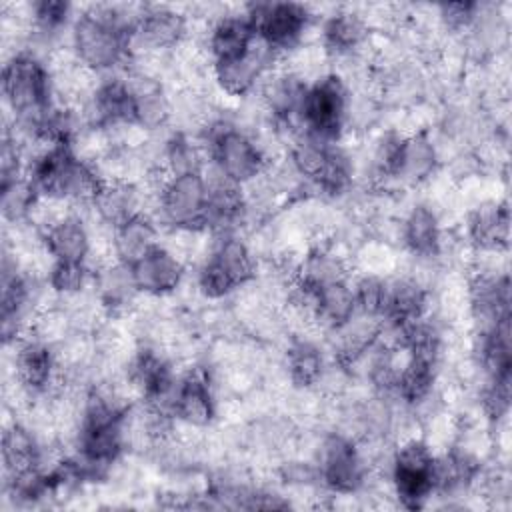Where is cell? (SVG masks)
<instances>
[{
    "mask_svg": "<svg viewBox=\"0 0 512 512\" xmlns=\"http://www.w3.org/2000/svg\"><path fill=\"white\" fill-rule=\"evenodd\" d=\"M464 240L474 254L506 252L510 242V210L506 200H482L468 210Z\"/></svg>",
    "mask_w": 512,
    "mask_h": 512,
    "instance_id": "19",
    "label": "cell"
},
{
    "mask_svg": "<svg viewBox=\"0 0 512 512\" xmlns=\"http://www.w3.org/2000/svg\"><path fill=\"white\" fill-rule=\"evenodd\" d=\"M190 36V16L170 4H142L130 36V58L166 56Z\"/></svg>",
    "mask_w": 512,
    "mask_h": 512,
    "instance_id": "10",
    "label": "cell"
},
{
    "mask_svg": "<svg viewBox=\"0 0 512 512\" xmlns=\"http://www.w3.org/2000/svg\"><path fill=\"white\" fill-rule=\"evenodd\" d=\"M94 300L108 316H120L132 308L140 296L130 266L112 260L94 268Z\"/></svg>",
    "mask_w": 512,
    "mask_h": 512,
    "instance_id": "25",
    "label": "cell"
},
{
    "mask_svg": "<svg viewBox=\"0 0 512 512\" xmlns=\"http://www.w3.org/2000/svg\"><path fill=\"white\" fill-rule=\"evenodd\" d=\"M198 140L210 170L242 188L262 178L272 164L260 138L224 116L212 118Z\"/></svg>",
    "mask_w": 512,
    "mask_h": 512,
    "instance_id": "3",
    "label": "cell"
},
{
    "mask_svg": "<svg viewBox=\"0 0 512 512\" xmlns=\"http://www.w3.org/2000/svg\"><path fill=\"white\" fill-rule=\"evenodd\" d=\"M206 154L200 140L192 138L186 130H172L160 146L158 170L166 176L204 172Z\"/></svg>",
    "mask_w": 512,
    "mask_h": 512,
    "instance_id": "28",
    "label": "cell"
},
{
    "mask_svg": "<svg viewBox=\"0 0 512 512\" xmlns=\"http://www.w3.org/2000/svg\"><path fill=\"white\" fill-rule=\"evenodd\" d=\"M330 368L328 354L324 348L308 338V336H294L286 350H284V370L288 382L296 390H314L320 388L326 372Z\"/></svg>",
    "mask_w": 512,
    "mask_h": 512,
    "instance_id": "27",
    "label": "cell"
},
{
    "mask_svg": "<svg viewBox=\"0 0 512 512\" xmlns=\"http://www.w3.org/2000/svg\"><path fill=\"white\" fill-rule=\"evenodd\" d=\"M350 104V86L336 72L326 70L314 80H308L298 124L300 132L324 142H340L346 134Z\"/></svg>",
    "mask_w": 512,
    "mask_h": 512,
    "instance_id": "5",
    "label": "cell"
},
{
    "mask_svg": "<svg viewBox=\"0 0 512 512\" xmlns=\"http://www.w3.org/2000/svg\"><path fill=\"white\" fill-rule=\"evenodd\" d=\"M26 180L42 200L90 206L104 182L96 162L82 158L70 144L42 146L26 160Z\"/></svg>",
    "mask_w": 512,
    "mask_h": 512,
    "instance_id": "2",
    "label": "cell"
},
{
    "mask_svg": "<svg viewBox=\"0 0 512 512\" xmlns=\"http://www.w3.org/2000/svg\"><path fill=\"white\" fill-rule=\"evenodd\" d=\"M480 2H450L434 6L436 24L450 36H464L476 20Z\"/></svg>",
    "mask_w": 512,
    "mask_h": 512,
    "instance_id": "34",
    "label": "cell"
},
{
    "mask_svg": "<svg viewBox=\"0 0 512 512\" xmlns=\"http://www.w3.org/2000/svg\"><path fill=\"white\" fill-rule=\"evenodd\" d=\"M2 192V218L8 226L28 224L40 202V196L26 180V176L0 186Z\"/></svg>",
    "mask_w": 512,
    "mask_h": 512,
    "instance_id": "31",
    "label": "cell"
},
{
    "mask_svg": "<svg viewBox=\"0 0 512 512\" xmlns=\"http://www.w3.org/2000/svg\"><path fill=\"white\" fill-rule=\"evenodd\" d=\"M400 242L420 262H436L446 250V232L438 208L414 202L400 220Z\"/></svg>",
    "mask_w": 512,
    "mask_h": 512,
    "instance_id": "16",
    "label": "cell"
},
{
    "mask_svg": "<svg viewBox=\"0 0 512 512\" xmlns=\"http://www.w3.org/2000/svg\"><path fill=\"white\" fill-rule=\"evenodd\" d=\"M320 486L334 496H354L368 482V458L362 444L340 432H326L314 450Z\"/></svg>",
    "mask_w": 512,
    "mask_h": 512,
    "instance_id": "7",
    "label": "cell"
},
{
    "mask_svg": "<svg viewBox=\"0 0 512 512\" xmlns=\"http://www.w3.org/2000/svg\"><path fill=\"white\" fill-rule=\"evenodd\" d=\"M432 312V290L414 272L388 278V302L382 328H400Z\"/></svg>",
    "mask_w": 512,
    "mask_h": 512,
    "instance_id": "22",
    "label": "cell"
},
{
    "mask_svg": "<svg viewBox=\"0 0 512 512\" xmlns=\"http://www.w3.org/2000/svg\"><path fill=\"white\" fill-rule=\"evenodd\" d=\"M30 32L42 42H52L70 32L76 10L70 2L62 0H36L26 6Z\"/></svg>",
    "mask_w": 512,
    "mask_h": 512,
    "instance_id": "29",
    "label": "cell"
},
{
    "mask_svg": "<svg viewBox=\"0 0 512 512\" xmlns=\"http://www.w3.org/2000/svg\"><path fill=\"white\" fill-rule=\"evenodd\" d=\"M94 282V266L90 262H64L52 260L46 270L48 290L62 298H78Z\"/></svg>",
    "mask_w": 512,
    "mask_h": 512,
    "instance_id": "30",
    "label": "cell"
},
{
    "mask_svg": "<svg viewBox=\"0 0 512 512\" xmlns=\"http://www.w3.org/2000/svg\"><path fill=\"white\" fill-rule=\"evenodd\" d=\"M258 258L238 234L212 236V244L196 268V288L206 300H224L256 280Z\"/></svg>",
    "mask_w": 512,
    "mask_h": 512,
    "instance_id": "4",
    "label": "cell"
},
{
    "mask_svg": "<svg viewBox=\"0 0 512 512\" xmlns=\"http://www.w3.org/2000/svg\"><path fill=\"white\" fill-rule=\"evenodd\" d=\"M12 374L24 396L42 398L52 394L62 378V364L56 346L30 332L14 344Z\"/></svg>",
    "mask_w": 512,
    "mask_h": 512,
    "instance_id": "11",
    "label": "cell"
},
{
    "mask_svg": "<svg viewBox=\"0 0 512 512\" xmlns=\"http://www.w3.org/2000/svg\"><path fill=\"white\" fill-rule=\"evenodd\" d=\"M478 408L492 426L502 424L510 412V376L482 378L478 390Z\"/></svg>",
    "mask_w": 512,
    "mask_h": 512,
    "instance_id": "33",
    "label": "cell"
},
{
    "mask_svg": "<svg viewBox=\"0 0 512 512\" xmlns=\"http://www.w3.org/2000/svg\"><path fill=\"white\" fill-rule=\"evenodd\" d=\"M440 166V148L426 128L402 136L390 184L418 188L426 184Z\"/></svg>",
    "mask_w": 512,
    "mask_h": 512,
    "instance_id": "20",
    "label": "cell"
},
{
    "mask_svg": "<svg viewBox=\"0 0 512 512\" xmlns=\"http://www.w3.org/2000/svg\"><path fill=\"white\" fill-rule=\"evenodd\" d=\"M142 4H90L76 12L68 32V50L92 76L124 72L130 62V36Z\"/></svg>",
    "mask_w": 512,
    "mask_h": 512,
    "instance_id": "1",
    "label": "cell"
},
{
    "mask_svg": "<svg viewBox=\"0 0 512 512\" xmlns=\"http://www.w3.org/2000/svg\"><path fill=\"white\" fill-rule=\"evenodd\" d=\"M434 462L432 444L420 436L404 438L390 454L388 474L392 494L408 510L424 508L434 496Z\"/></svg>",
    "mask_w": 512,
    "mask_h": 512,
    "instance_id": "9",
    "label": "cell"
},
{
    "mask_svg": "<svg viewBox=\"0 0 512 512\" xmlns=\"http://www.w3.org/2000/svg\"><path fill=\"white\" fill-rule=\"evenodd\" d=\"M216 416L218 400L208 370L202 366H190L178 378L176 396L172 404L174 424L200 432L210 428Z\"/></svg>",
    "mask_w": 512,
    "mask_h": 512,
    "instance_id": "13",
    "label": "cell"
},
{
    "mask_svg": "<svg viewBox=\"0 0 512 512\" xmlns=\"http://www.w3.org/2000/svg\"><path fill=\"white\" fill-rule=\"evenodd\" d=\"M88 208L98 224L108 230L140 212H148L144 210V192L140 184L130 180H104Z\"/></svg>",
    "mask_w": 512,
    "mask_h": 512,
    "instance_id": "24",
    "label": "cell"
},
{
    "mask_svg": "<svg viewBox=\"0 0 512 512\" xmlns=\"http://www.w3.org/2000/svg\"><path fill=\"white\" fill-rule=\"evenodd\" d=\"M466 306L474 332L510 322L508 272L474 270L466 284Z\"/></svg>",
    "mask_w": 512,
    "mask_h": 512,
    "instance_id": "15",
    "label": "cell"
},
{
    "mask_svg": "<svg viewBox=\"0 0 512 512\" xmlns=\"http://www.w3.org/2000/svg\"><path fill=\"white\" fill-rule=\"evenodd\" d=\"M38 238L50 262H90V256L94 252L92 230L86 220L74 210L64 212L62 216L40 228Z\"/></svg>",
    "mask_w": 512,
    "mask_h": 512,
    "instance_id": "18",
    "label": "cell"
},
{
    "mask_svg": "<svg viewBox=\"0 0 512 512\" xmlns=\"http://www.w3.org/2000/svg\"><path fill=\"white\" fill-rule=\"evenodd\" d=\"M46 466V446L40 442L38 434L24 422L14 420L8 424L2 432L4 482L24 478Z\"/></svg>",
    "mask_w": 512,
    "mask_h": 512,
    "instance_id": "23",
    "label": "cell"
},
{
    "mask_svg": "<svg viewBox=\"0 0 512 512\" xmlns=\"http://www.w3.org/2000/svg\"><path fill=\"white\" fill-rule=\"evenodd\" d=\"M152 214L174 232H206L208 182L204 172L164 176L154 186Z\"/></svg>",
    "mask_w": 512,
    "mask_h": 512,
    "instance_id": "6",
    "label": "cell"
},
{
    "mask_svg": "<svg viewBox=\"0 0 512 512\" xmlns=\"http://www.w3.org/2000/svg\"><path fill=\"white\" fill-rule=\"evenodd\" d=\"M242 8L254 26L258 42L278 60L302 48L314 20L312 8L298 2H250Z\"/></svg>",
    "mask_w": 512,
    "mask_h": 512,
    "instance_id": "8",
    "label": "cell"
},
{
    "mask_svg": "<svg viewBox=\"0 0 512 512\" xmlns=\"http://www.w3.org/2000/svg\"><path fill=\"white\" fill-rule=\"evenodd\" d=\"M278 58L256 40V44L234 58L212 62L210 78L214 86L228 98H244L256 92L262 80L276 68Z\"/></svg>",
    "mask_w": 512,
    "mask_h": 512,
    "instance_id": "12",
    "label": "cell"
},
{
    "mask_svg": "<svg viewBox=\"0 0 512 512\" xmlns=\"http://www.w3.org/2000/svg\"><path fill=\"white\" fill-rule=\"evenodd\" d=\"M158 244H162L160 222L152 212H140L110 230L112 258L126 266H132Z\"/></svg>",
    "mask_w": 512,
    "mask_h": 512,
    "instance_id": "26",
    "label": "cell"
},
{
    "mask_svg": "<svg viewBox=\"0 0 512 512\" xmlns=\"http://www.w3.org/2000/svg\"><path fill=\"white\" fill-rule=\"evenodd\" d=\"M130 270L140 296L148 298H166L174 294L186 278V264L182 256L166 244L152 248L136 260Z\"/></svg>",
    "mask_w": 512,
    "mask_h": 512,
    "instance_id": "17",
    "label": "cell"
},
{
    "mask_svg": "<svg viewBox=\"0 0 512 512\" xmlns=\"http://www.w3.org/2000/svg\"><path fill=\"white\" fill-rule=\"evenodd\" d=\"M352 288L358 314L382 322L388 302V276L378 272H364L352 280Z\"/></svg>",
    "mask_w": 512,
    "mask_h": 512,
    "instance_id": "32",
    "label": "cell"
},
{
    "mask_svg": "<svg viewBox=\"0 0 512 512\" xmlns=\"http://www.w3.org/2000/svg\"><path fill=\"white\" fill-rule=\"evenodd\" d=\"M256 32L244 8L240 10H224L214 14L208 20L204 48L208 54V64L228 60L248 52L256 44Z\"/></svg>",
    "mask_w": 512,
    "mask_h": 512,
    "instance_id": "21",
    "label": "cell"
},
{
    "mask_svg": "<svg viewBox=\"0 0 512 512\" xmlns=\"http://www.w3.org/2000/svg\"><path fill=\"white\" fill-rule=\"evenodd\" d=\"M370 22L364 12L342 6L324 16L320 28V48L332 62H346L348 66L364 56L370 42Z\"/></svg>",
    "mask_w": 512,
    "mask_h": 512,
    "instance_id": "14",
    "label": "cell"
}]
</instances>
